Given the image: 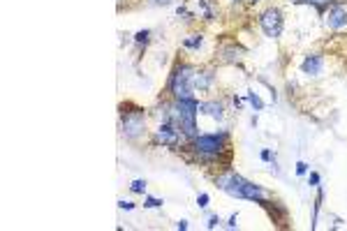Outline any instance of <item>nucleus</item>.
<instances>
[{
	"label": "nucleus",
	"instance_id": "obj_1",
	"mask_svg": "<svg viewBox=\"0 0 347 231\" xmlns=\"http://www.w3.org/2000/svg\"><path fill=\"white\" fill-rule=\"evenodd\" d=\"M215 185H218L222 192H227L229 196L248 199V201H255V203H262L264 196H266V192H264L259 185L246 181L243 176H239V173H234V171H227V173H222V176H218V178H215Z\"/></svg>",
	"mask_w": 347,
	"mask_h": 231
},
{
	"label": "nucleus",
	"instance_id": "obj_2",
	"mask_svg": "<svg viewBox=\"0 0 347 231\" xmlns=\"http://www.w3.org/2000/svg\"><path fill=\"white\" fill-rule=\"evenodd\" d=\"M195 77H197V72H195V67L192 65H185V63L176 65L174 67V72H171V77H169L171 95H174L176 100H190L192 88H195Z\"/></svg>",
	"mask_w": 347,
	"mask_h": 231
},
{
	"label": "nucleus",
	"instance_id": "obj_3",
	"mask_svg": "<svg viewBox=\"0 0 347 231\" xmlns=\"http://www.w3.org/2000/svg\"><path fill=\"white\" fill-rule=\"evenodd\" d=\"M227 141H229L227 132H220V134H201V137L192 139V148H195V153H197L199 157L215 159L227 148Z\"/></svg>",
	"mask_w": 347,
	"mask_h": 231
},
{
	"label": "nucleus",
	"instance_id": "obj_4",
	"mask_svg": "<svg viewBox=\"0 0 347 231\" xmlns=\"http://www.w3.org/2000/svg\"><path fill=\"white\" fill-rule=\"evenodd\" d=\"M123 114V134L128 139H137L139 134H144L146 127V114L144 109H135V111H121Z\"/></svg>",
	"mask_w": 347,
	"mask_h": 231
},
{
	"label": "nucleus",
	"instance_id": "obj_5",
	"mask_svg": "<svg viewBox=\"0 0 347 231\" xmlns=\"http://www.w3.org/2000/svg\"><path fill=\"white\" fill-rule=\"evenodd\" d=\"M259 26H262V30H264V35L266 37H280V33H283V28H285L280 9L278 7L264 9L262 14H259Z\"/></svg>",
	"mask_w": 347,
	"mask_h": 231
},
{
	"label": "nucleus",
	"instance_id": "obj_6",
	"mask_svg": "<svg viewBox=\"0 0 347 231\" xmlns=\"http://www.w3.org/2000/svg\"><path fill=\"white\" fill-rule=\"evenodd\" d=\"M155 141L157 144H162V146H174L178 144V130H176V125L174 123H164V125H160L157 127V132H155Z\"/></svg>",
	"mask_w": 347,
	"mask_h": 231
},
{
	"label": "nucleus",
	"instance_id": "obj_7",
	"mask_svg": "<svg viewBox=\"0 0 347 231\" xmlns=\"http://www.w3.org/2000/svg\"><path fill=\"white\" fill-rule=\"evenodd\" d=\"M326 26L333 30H340L347 26V9L340 7V5H333L329 9V14H326Z\"/></svg>",
	"mask_w": 347,
	"mask_h": 231
},
{
	"label": "nucleus",
	"instance_id": "obj_8",
	"mask_svg": "<svg viewBox=\"0 0 347 231\" xmlns=\"http://www.w3.org/2000/svg\"><path fill=\"white\" fill-rule=\"evenodd\" d=\"M322 65H324V58H322V53H312V56H308L303 63H301V72L310 74V77H317V74L322 72Z\"/></svg>",
	"mask_w": 347,
	"mask_h": 231
},
{
	"label": "nucleus",
	"instance_id": "obj_9",
	"mask_svg": "<svg viewBox=\"0 0 347 231\" xmlns=\"http://www.w3.org/2000/svg\"><path fill=\"white\" fill-rule=\"evenodd\" d=\"M199 114H206L211 118H215V120H220L222 118V104L220 102H201L199 104Z\"/></svg>",
	"mask_w": 347,
	"mask_h": 231
},
{
	"label": "nucleus",
	"instance_id": "obj_10",
	"mask_svg": "<svg viewBox=\"0 0 347 231\" xmlns=\"http://www.w3.org/2000/svg\"><path fill=\"white\" fill-rule=\"evenodd\" d=\"M211 83H213V72H199L195 77V88H199V90H206Z\"/></svg>",
	"mask_w": 347,
	"mask_h": 231
},
{
	"label": "nucleus",
	"instance_id": "obj_11",
	"mask_svg": "<svg viewBox=\"0 0 347 231\" xmlns=\"http://www.w3.org/2000/svg\"><path fill=\"white\" fill-rule=\"evenodd\" d=\"M243 49H236V46H229V49H222V58H225L227 63H236L239 58H241Z\"/></svg>",
	"mask_w": 347,
	"mask_h": 231
},
{
	"label": "nucleus",
	"instance_id": "obj_12",
	"mask_svg": "<svg viewBox=\"0 0 347 231\" xmlns=\"http://www.w3.org/2000/svg\"><path fill=\"white\" fill-rule=\"evenodd\" d=\"M201 42H204V37H201V35H190L183 44L188 46V49H199V46H201Z\"/></svg>",
	"mask_w": 347,
	"mask_h": 231
},
{
	"label": "nucleus",
	"instance_id": "obj_13",
	"mask_svg": "<svg viewBox=\"0 0 347 231\" xmlns=\"http://www.w3.org/2000/svg\"><path fill=\"white\" fill-rule=\"evenodd\" d=\"M144 206H146V208H160V206H162V199H155V196H146V199H144Z\"/></svg>",
	"mask_w": 347,
	"mask_h": 231
},
{
	"label": "nucleus",
	"instance_id": "obj_14",
	"mask_svg": "<svg viewBox=\"0 0 347 231\" xmlns=\"http://www.w3.org/2000/svg\"><path fill=\"white\" fill-rule=\"evenodd\" d=\"M248 100H250V104H252V107H255L257 111H259V109L264 107V102L259 100V95H257V93H248Z\"/></svg>",
	"mask_w": 347,
	"mask_h": 231
},
{
	"label": "nucleus",
	"instance_id": "obj_15",
	"mask_svg": "<svg viewBox=\"0 0 347 231\" xmlns=\"http://www.w3.org/2000/svg\"><path fill=\"white\" fill-rule=\"evenodd\" d=\"M308 5H315L317 7V12H324V7L329 5V2H333V0H305Z\"/></svg>",
	"mask_w": 347,
	"mask_h": 231
},
{
	"label": "nucleus",
	"instance_id": "obj_16",
	"mask_svg": "<svg viewBox=\"0 0 347 231\" xmlns=\"http://www.w3.org/2000/svg\"><path fill=\"white\" fill-rule=\"evenodd\" d=\"M130 190L137 192V194H142V192H146V181H135L132 185H130Z\"/></svg>",
	"mask_w": 347,
	"mask_h": 231
},
{
	"label": "nucleus",
	"instance_id": "obj_17",
	"mask_svg": "<svg viewBox=\"0 0 347 231\" xmlns=\"http://www.w3.org/2000/svg\"><path fill=\"white\" fill-rule=\"evenodd\" d=\"M149 37H150V30H139V33L135 35V39H137V42L146 44V42H149Z\"/></svg>",
	"mask_w": 347,
	"mask_h": 231
},
{
	"label": "nucleus",
	"instance_id": "obj_18",
	"mask_svg": "<svg viewBox=\"0 0 347 231\" xmlns=\"http://www.w3.org/2000/svg\"><path fill=\"white\" fill-rule=\"evenodd\" d=\"M197 203H199V208H206V206H208V194H199V199H197Z\"/></svg>",
	"mask_w": 347,
	"mask_h": 231
},
{
	"label": "nucleus",
	"instance_id": "obj_19",
	"mask_svg": "<svg viewBox=\"0 0 347 231\" xmlns=\"http://www.w3.org/2000/svg\"><path fill=\"white\" fill-rule=\"evenodd\" d=\"M305 171H308V164H305V162H298V164H297V173H298V176H303Z\"/></svg>",
	"mask_w": 347,
	"mask_h": 231
},
{
	"label": "nucleus",
	"instance_id": "obj_20",
	"mask_svg": "<svg viewBox=\"0 0 347 231\" xmlns=\"http://www.w3.org/2000/svg\"><path fill=\"white\" fill-rule=\"evenodd\" d=\"M118 208H125V210H132V208H135V203H132V201H118Z\"/></svg>",
	"mask_w": 347,
	"mask_h": 231
},
{
	"label": "nucleus",
	"instance_id": "obj_21",
	"mask_svg": "<svg viewBox=\"0 0 347 231\" xmlns=\"http://www.w3.org/2000/svg\"><path fill=\"white\" fill-rule=\"evenodd\" d=\"M308 183H310V185H319V173H310Z\"/></svg>",
	"mask_w": 347,
	"mask_h": 231
},
{
	"label": "nucleus",
	"instance_id": "obj_22",
	"mask_svg": "<svg viewBox=\"0 0 347 231\" xmlns=\"http://www.w3.org/2000/svg\"><path fill=\"white\" fill-rule=\"evenodd\" d=\"M220 222V217L218 215H211V220H208V229H215V224Z\"/></svg>",
	"mask_w": 347,
	"mask_h": 231
},
{
	"label": "nucleus",
	"instance_id": "obj_23",
	"mask_svg": "<svg viewBox=\"0 0 347 231\" xmlns=\"http://www.w3.org/2000/svg\"><path fill=\"white\" fill-rule=\"evenodd\" d=\"M262 159H264V162H269V159H271V151H262Z\"/></svg>",
	"mask_w": 347,
	"mask_h": 231
},
{
	"label": "nucleus",
	"instance_id": "obj_24",
	"mask_svg": "<svg viewBox=\"0 0 347 231\" xmlns=\"http://www.w3.org/2000/svg\"><path fill=\"white\" fill-rule=\"evenodd\" d=\"M176 227H178V229H181V231H185V229H188V222H185V220H181V222H178Z\"/></svg>",
	"mask_w": 347,
	"mask_h": 231
},
{
	"label": "nucleus",
	"instance_id": "obj_25",
	"mask_svg": "<svg viewBox=\"0 0 347 231\" xmlns=\"http://www.w3.org/2000/svg\"><path fill=\"white\" fill-rule=\"evenodd\" d=\"M227 224H229V227L234 229V227H236V215H232V217H229V222H227Z\"/></svg>",
	"mask_w": 347,
	"mask_h": 231
},
{
	"label": "nucleus",
	"instance_id": "obj_26",
	"mask_svg": "<svg viewBox=\"0 0 347 231\" xmlns=\"http://www.w3.org/2000/svg\"><path fill=\"white\" fill-rule=\"evenodd\" d=\"M155 2H160V5H169L171 0H155Z\"/></svg>",
	"mask_w": 347,
	"mask_h": 231
}]
</instances>
